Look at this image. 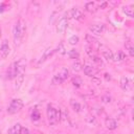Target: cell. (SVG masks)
<instances>
[{"mask_svg":"<svg viewBox=\"0 0 134 134\" xmlns=\"http://www.w3.org/2000/svg\"><path fill=\"white\" fill-rule=\"evenodd\" d=\"M85 49H86V53L90 57V59H91V58H93L94 55H96V54H95V52L93 51L92 46H86V47H85Z\"/></svg>","mask_w":134,"mask_h":134,"instance_id":"obj_27","label":"cell"},{"mask_svg":"<svg viewBox=\"0 0 134 134\" xmlns=\"http://www.w3.org/2000/svg\"><path fill=\"white\" fill-rule=\"evenodd\" d=\"M69 76V71L67 68H62L58 73H55L52 79H51V84L52 85H60L62 83H64L67 77Z\"/></svg>","mask_w":134,"mask_h":134,"instance_id":"obj_4","label":"cell"},{"mask_svg":"<svg viewBox=\"0 0 134 134\" xmlns=\"http://www.w3.org/2000/svg\"><path fill=\"white\" fill-rule=\"evenodd\" d=\"M126 59V54L124 53V51H117V52H113V59L112 61L114 62H120V61H124Z\"/></svg>","mask_w":134,"mask_h":134,"instance_id":"obj_16","label":"cell"},{"mask_svg":"<svg viewBox=\"0 0 134 134\" xmlns=\"http://www.w3.org/2000/svg\"><path fill=\"white\" fill-rule=\"evenodd\" d=\"M125 48H126V50H127V52L129 53L130 57L134 55V47H133V45H132V43L130 41L125 43Z\"/></svg>","mask_w":134,"mask_h":134,"instance_id":"obj_20","label":"cell"},{"mask_svg":"<svg viewBox=\"0 0 134 134\" xmlns=\"http://www.w3.org/2000/svg\"><path fill=\"white\" fill-rule=\"evenodd\" d=\"M105 126L108 130H115L117 128V121L114 118H107L105 120Z\"/></svg>","mask_w":134,"mask_h":134,"instance_id":"obj_15","label":"cell"},{"mask_svg":"<svg viewBox=\"0 0 134 134\" xmlns=\"http://www.w3.org/2000/svg\"><path fill=\"white\" fill-rule=\"evenodd\" d=\"M40 117H41V115H40L39 111H38V110H34V112L31 113V118H32L34 120H38Z\"/></svg>","mask_w":134,"mask_h":134,"instance_id":"obj_30","label":"cell"},{"mask_svg":"<svg viewBox=\"0 0 134 134\" xmlns=\"http://www.w3.org/2000/svg\"><path fill=\"white\" fill-rule=\"evenodd\" d=\"M60 121L63 122L65 126H70L71 125L69 114H68V112H66V110L64 108L60 110Z\"/></svg>","mask_w":134,"mask_h":134,"instance_id":"obj_12","label":"cell"},{"mask_svg":"<svg viewBox=\"0 0 134 134\" xmlns=\"http://www.w3.org/2000/svg\"><path fill=\"white\" fill-rule=\"evenodd\" d=\"M8 54H9V45L6 40H3L0 45V57L2 59H5L7 58Z\"/></svg>","mask_w":134,"mask_h":134,"instance_id":"obj_9","label":"cell"},{"mask_svg":"<svg viewBox=\"0 0 134 134\" xmlns=\"http://www.w3.org/2000/svg\"><path fill=\"white\" fill-rule=\"evenodd\" d=\"M70 106H71V108H72L75 112H80L81 109H82L81 104H80L77 100H75V99H70Z\"/></svg>","mask_w":134,"mask_h":134,"instance_id":"obj_22","label":"cell"},{"mask_svg":"<svg viewBox=\"0 0 134 134\" xmlns=\"http://www.w3.org/2000/svg\"><path fill=\"white\" fill-rule=\"evenodd\" d=\"M32 134H42V133H40V132H35V133H32Z\"/></svg>","mask_w":134,"mask_h":134,"instance_id":"obj_35","label":"cell"},{"mask_svg":"<svg viewBox=\"0 0 134 134\" xmlns=\"http://www.w3.org/2000/svg\"><path fill=\"white\" fill-rule=\"evenodd\" d=\"M85 9L87 12H89V13H94L97 9V4L95 2H92V1L87 2L86 5H85Z\"/></svg>","mask_w":134,"mask_h":134,"instance_id":"obj_17","label":"cell"},{"mask_svg":"<svg viewBox=\"0 0 134 134\" xmlns=\"http://www.w3.org/2000/svg\"><path fill=\"white\" fill-rule=\"evenodd\" d=\"M21 128H22V126H21L20 124H16V125H14L12 128H9L8 134H20Z\"/></svg>","mask_w":134,"mask_h":134,"instance_id":"obj_18","label":"cell"},{"mask_svg":"<svg viewBox=\"0 0 134 134\" xmlns=\"http://www.w3.org/2000/svg\"><path fill=\"white\" fill-rule=\"evenodd\" d=\"M69 44H71V45H75V44H77V42H79V37L77 36H71L70 38H69Z\"/></svg>","mask_w":134,"mask_h":134,"instance_id":"obj_28","label":"cell"},{"mask_svg":"<svg viewBox=\"0 0 134 134\" xmlns=\"http://www.w3.org/2000/svg\"><path fill=\"white\" fill-rule=\"evenodd\" d=\"M20 134H29V130H28L27 128L22 127L21 130H20Z\"/></svg>","mask_w":134,"mask_h":134,"instance_id":"obj_32","label":"cell"},{"mask_svg":"<svg viewBox=\"0 0 134 134\" xmlns=\"http://www.w3.org/2000/svg\"><path fill=\"white\" fill-rule=\"evenodd\" d=\"M47 119L50 126H55L60 122V110L54 108L52 105H48L46 109Z\"/></svg>","mask_w":134,"mask_h":134,"instance_id":"obj_3","label":"cell"},{"mask_svg":"<svg viewBox=\"0 0 134 134\" xmlns=\"http://www.w3.org/2000/svg\"><path fill=\"white\" fill-rule=\"evenodd\" d=\"M119 86L122 90H129L130 89V86H131V81L129 77L127 76H122L120 79V82H119Z\"/></svg>","mask_w":134,"mask_h":134,"instance_id":"obj_14","label":"cell"},{"mask_svg":"<svg viewBox=\"0 0 134 134\" xmlns=\"http://www.w3.org/2000/svg\"><path fill=\"white\" fill-rule=\"evenodd\" d=\"M26 31V23L22 18H19L15 25L13 26V38H14V44L15 46H19L23 39Z\"/></svg>","mask_w":134,"mask_h":134,"instance_id":"obj_1","label":"cell"},{"mask_svg":"<svg viewBox=\"0 0 134 134\" xmlns=\"http://www.w3.org/2000/svg\"><path fill=\"white\" fill-rule=\"evenodd\" d=\"M24 69H25V63H24L23 60L15 61V62H13V63L10 64V66L8 67L7 72H6V77H7L8 80H14V79H16V76H17L20 72L24 71Z\"/></svg>","mask_w":134,"mask_h":134,"instance_id":"obj_2","label":"cell"},{"mask_svg":"<svg viewBox=\"0 0 134 134\" xmlns=\"http://www.w3.org/2000/svg\"><path fill=\"white\" fill-rule=\"evenodd\" d=\"M68 16H69V18H72V19H75V20H80L83 17V12L79 7H72V8L69 9Z\"/></svg>","mask_w":134,"mask_h":134,"instance_id":"obj_10","label":"cell"},{"mask_svg":"<svg viewBox=\"0 0 134 134\" xmlns=\"http://www.w3.org/2000/svg\"><path fill=\"white\" fill-rule=\"evenodd\" d=\"M102 54H103L104 59H106L107 61H112V59H113V52L110 49H104L102 51Z\"/></svg>","mask_w":134,"mask_h":134,"instance_id":"obj_21","label":"cell"},{"mask_svg":"<svg viewBox=\"0 0 134 134\" xmlns=\"http://www.w3.org/2000/svg\"><path fill=\"white\" fill-rule=\"evenodd\" d=\"M107 4H108L107 2H103L102 4H99V6H98L97 8H100V9H103V8H105V7L107 6Z\"/></svg>","mask_w":134,"mask_h":134,"instance_id":"obj_34","label":"cell"},{"mask_svg":"<svg viewBox=\"0 0 134 134\" xmlns=\"http://www.w3.org/2000/svg\"><path fill=\"white\" fill-rule=\"evenodd\" d=\"M23 82H24V71L20 72V73L16 76V79H15V84H14V89H15L16 91H18V90L21 88Z\"/></svg>","mask_w":134,"mask_h":134,"instance_id":"obj_13","label":"cell"},{"mask_svg":"<svg viewBox=\"0 0 134 134\" xmlns=\"http://www.w3.org/2000/svg\"><path fill=\"white\" fill-rule=\"evenodd\" d=\"M92 81H93V82H94V83H95L96 85H99V84L102 83L100 79H98L97 76H93V77H92Z\"/></svg>","mask_w":134,"mask_h":134,"instance_id":"obj_33","label":"cell"},{"mask_svg":"<svg viewBox=\"0 0 134 134\" xmlns=\"http://www.w3.org/2000/svg\"><path fill=\"white\" fill-rule=\"evenodd\" d=\"M55 52V49H52V48H47L44 52H43V54L41 55V58L38 60V65H41L42 63H44L46 60H48L53 53Z\"/></svg>","mask_w":134,"mask_h":134,"instance_id":"obj_11","label":"cell"},{"mask_svg":"<svg viewBox=\"0 0 134 134\" xmlns=\"http://www.w3.org/2000/svg\"><path fill=\"white\" fill-rule=\"evenodd\" d=\"M109 134H113V133H109Z\"/></svg>","mask_w":134,"mask_h":134,"instance_id":"obj_36","label":"cell"},{"mask_svg":"<svg viewBox=\"0 0 134 134\" xmlns=\"http://www.w3.org/2000/svg\"><path fill=\"white\" fill-rule=\"evenodd\" d=\"M0 32H1V30H0ZM0 35H1V34H0Z\"/></svg>","mask_w":134,"mask_h":134,"instance_id":"obj_37","label":"cell"},{"mask_svg":"<svg viewBox=\"0 0 134 134\" xmlns=\"http://www.w3.org/2000/svg\"><path fill=\"white\" fill-rule=\"evenodd\" d=\"M102 100H103L104 103H110V102H111V96H110L109 94H105V95H103Z\"/></svg>","mask_w":134,"mask_h":134,"instance_id":"obj_31","label":"cell"},{"mask_svg":"<svg viewBox=\"0 0 134 134\" xmlns=\"http://www.w3.org/2000/svg\"><path fill=\"white\" fill-rule=\"evenodd\" d=\"M91 60L97 65V66H99V67H104V62H103V60L99 58V57H97V55H94L93 58H91Z\"/></svg>","mask_w":134,"mask_h":134,"instance_id":"obj_26","label":"cell"},{"mask_svg":"<svg viewBox=\"0 0 134 134\" xmlns=\"http://www.w3.org/2000/svg\"><path fill=\"white\" fill-rule=\"evenodd\" d=\"M67 27H68V19L67 17H62L57 23V31L62 34L67 29Z\"/></svg>","mask_w":134,"mask_h":134,"instance_id":"obj_7","label":"cell"},{"mask_svg":"<svg viewBox=\"0 0 134 134\" xmlns=\"http://www.w3.org/2000/svg\"><path fill=\"white\" fill-rule=\"evenodd\" d=\"M23 102L20 98H14L10 100L8 107H7V113L8 114H16L23 108Z\"/></svg>","mask_w":134,"mask_h":134,"instance_id":"obj_5","label":"cell"},{"mask_svg":"<svg viewBox=\"0 0 134 134\" xmlns=\"http://www.w3.org/2000/svg\"><path fill=\"white\" fill-rule=\"evenodd\" d=\"M0 134H1V133H0Z\"/></svg>","mask_w":134,"mask_h":134,"instance_id":"obj_38","label":"cell"},{"mask_svg":"<svg viewBox=\"0 0 134 134\" xmlns=\"http://www.w3.org/2000/svg\"><path fill=\"white\" fill-rule=\"evenodd\" d=\"M71 83H72V85H73L74 87H76V88H80V87L82 86V84H83V81H82V79H81L80 76L75 75V76H73V77H72V80H71Z\"/></svg>","mask_w":134,"mask_h":134,"instance_id":"obj_23","label":"cell"},{"mask_svg":"<svg viewBox=\"0 0 134 134\" xmlns=\"http://www.w3.org/2000/svg\"><path fill=\"white\" fill-rule=\"evenodd\" d=\"M85 39H86V42H87L88 44H90V45L97 44V40H96L92 35H90V34H87V35L85 36Z\"/></svg>","mask_w":134,"mask_h":134,"instance_id":"obj_24","label":"cell"},{"mask_svg":"<svg viewBox=\"0 0 134 134\" xmlns=\"http://www.w3.org/2000/svg\"><path fill=\"white\" fill-rule=\"evenodd\" d=\"M82 70L84 71V73H85L86 75H88V76H90V77L96 76V74H97V72H98V70H97L95 67L91 66V65H84L83 68H82Z\"/></svg>","mask_w":134,"mask_h":134,"instance_id":"obj_8","label":"cell"},{"mask_svg":"<svg viewBox=\"0 0 134 134\" xmlns=\"http://www.w3.org/2000/svg\"><path fill=\"white\" fill-rule=\"evenodd\" d=\"M90 35L92 36H100L105 31V25L104 24H92L89 26Z\"/></svg>","mask_w":134,"mask_h":134,"instance_id":"obj_6","label":"cell"},{"mask_svg":"<svg viewBox=\"0 0 134 134\" xmlns=\"http://www.w3.org/2000/svg\"><path fill=\"white\" fill-rule=\"evenodd\" d=\"M82 68H83V66H82V64H81L79 61H75V62L72 64V70H73L74 72H79V71H81Z\"/></svg>","mask_w":134,"mask_h":134,"instance_id":"obj_25","label":"cell"},{"mask_svg":"<svg viewBox=\"0 0 134 134\" xmlns=\"http://www.w3.org/2000/svg\"><path fill=\"white\" fill-rule=\"evenodd\" d=\"M122 12H124L128 17H130V18H133V16H134V10H133V6H132V5H127V6H125V7L122 8Z\"/></svg>","mask_w":134,"mask_h":134,"instance_id":"obj_19","label":"cell"},{"mask_svg":"<svg viewBox=\"0 0 134 134\" xmlns=\"http://www.w3.org/2000/svg\"><path fill=\"white\" fill-rule=\"evenodd\" d=\"M69 57H70L71 59H79L80 54H79L77 50H75V49H71V50L69 51Z\"/></svg>","mask_w":134,"mask_h":134,"instance_id":"obj_29","label":"cell"}]
</instances>
